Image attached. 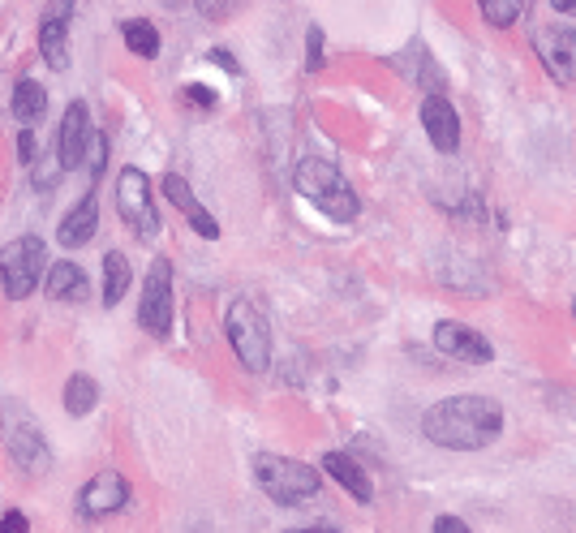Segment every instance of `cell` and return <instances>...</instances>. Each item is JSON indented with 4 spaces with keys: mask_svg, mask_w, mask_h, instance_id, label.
I'll return each instance as SVG.
<instances>
[{
    "mask_svg": "<svg viewBox=\"0 0 576 533\" xmlns=\"http://www.w3.org/2000/svg\"><path fill=\"white\" fill-rule=\"evenodd\" d=\"M503 430V405L491 396H452L430 405L422 417V435L448 452H482Z\"/></svg>",
    "mask_w": 576,
    "mask_h": 533,
    "instance_id": "6da1fadb",
    "label": "cell"
},
{
    "mask_svg": "<svg viewBox=\"0 0 576 533\" xmlns=\"http://www.w3.org/2000/svg\"><path fill=\"white\" fill-rule=\"evenodd\" d=\"M293 181H297V194L306 198V203H314L327 220H336V224H349V220H357V211H362L353 185L344 181V172L331 160H323V155H306V160L297 164Z\"/></svg>",
    "mask_w": 576,
    "mask_h": 533,
    "instance_id": "7a4b0ae2",
    "label": "cell"
},
{
    "mask_svg": "<svg viewBox=\"0 0 576 533\" xmlns=\"http://www.w3.org/2000/svg\"><path fill=\"white\" fill-rule=\"evenodd\" d=\"M0 435H5L13 465H18L26 478H48L52 448H48V439H43V430L35 426V417L26 413L18 400H5V405H0Z\"/></svg>",
    "mask_w": 576,
    "mask_h": 533,
    "instance_id": "3957f363",
    "label": "cell"
},
{
    "mask_svg": "<svg viewBox=\"0 0 576 533\" xmlns=\"http://www.w3.org/2000/svg\"><path fill=\"white\" fill-rule=\"evenodd\" d=\"M224 331H228V344H233L237 362L250 374L271 370V327H267V314L258 310L250 297H237L233 306H228Z\"/></svg>",
    "mask_w": 576,
    "mask_h": 533,
    "instance_id": "277c9868",
    "label": "cell"
},
{
    "mask_svg": "<svg viewBox=\"0 0 576 533\" xmlns=\"http://www.w3.org/2000/svg\"><path fill=\"white\" fill-rule=\"evenodd\" d=\"M254 478H258V486H263L271 499L284 503V508L314 499V495H319V486H323L314 465H301V460L276 456V452H258L254 456Z\"/></svg>",
    "mask_w": 576,
    "mask_h": 533,
    "instance_id": "5b68a950",
    "label": "cell"
},
{
    "mask_svg": "<svg viewBox=\"0 0 576 533\" xmlns=\"http://www.w3.org/2000/svg\"><path fill=\"white\" fill-rule=\"evenodd\" d=\"M43 271H48V250H43V237H35V233H22L0 254V288H5L9 301L31 297L39 280H48Z\"/></svg>",
    "mask_w": 576,
    "mask_h": 533,
    "instance_id": "8992f818",
    "label": "cell"
},
{
    "mask_svg": "<svg viewBox=\"0 0 576 533\" xmlns=\"http://www.w3.org/2000/svg\"><path fill=\"white\" fill-rule=\"evenodd\" d=\"M138 327L151 331L155 340H168L172 331V263L160 254L142 280V301H138Z\"/></svg>",
    "mask_w": 576,
    "mask_h": 533,
    "instance_id": "52a82bcc",
    "label": "cell"
},
{
    "mask_svg": "<svg viewBox=\"0 0 576 533\" xmlns=\"http://www.w3.org/2000/svg\"><path fill=\"white\" fill-rule=\"evenodd\" d=\"M117 207L125 215V224L134 228L138 237H155L160 233V211H155L151 203V181H147V172L142 168H121V177H117Z\"/></svg>",
    "mask_w": 576,
    "mask_h": 533,
    "instance_id": "ba28073f",
    "label": "cell"
},
{
    "mask_svg": "<svg viewBox=\"0 0 576 533\" xmlns=\"http://www.w3.org/2000/svg\"><path fill=\"white\" fill-rule=\"evenodd\" d=\"M125 503H129V482L121 478L117 469H104V473H95V478L82 486L78 512L86 516V521H104V516L121 512Z\"/></svg>",
    "mask_w": 576,
    "mask_h": 533,
    "instance_id": "9c48e42d",
    "label": "cell"
},
{
    "mask_svg": "<svg viewBox=\"0 0 576 533\" xmlns=\"http://www.w3.org/2000/svg\"><path fill=\"white\" fill-rule=\"evenodd\" d=\"M86 147H91V108H86V99H74L61 117V138H56V164H61V172H74L86 160Z\"/></svg>",
    "mask_w": 576,
    "mask_h": 533,
    "instance_id": "30bf717a",
    "label": "cell"
},
{
    "mask_svg": "<svg viewBox=\"0 0 576 533\" xmlns=\"http://www.w3.org/2000/svg\"><path fill=\"white\" fill-rule=\"evenodd\" d=\"M69 18H74V0H61V5H52L39 18V56L48 61V69H56V74L69 69V52H65Z\"/></svg>",
    "mask_w": 576,
    "mask_h": 533,
    "instance_id": "8fae6325",
    "label": "cell"
},
{
    "mask_svg": "<svg viewBox=\"0 0 576 533\" xmlns=\"http://www.w3.org/2000/svg\"><path fill=\"white\" fill-rule=\"evenodd\" d=\"M534 52L555 82H576V31H534Z\"/></svg>",
    "mask_w": 576,
    "mask_h": 533,
    "instance_id": "7c38bea8",
    "label": "cell"
},
{
    "mask_svg": "<svg viewBox=\"0 0 576 533\" xmlns=\"http://www.w3.org/2000/svg\"><path fill=\"white\" fill-rule=\"evenodd\" d=\"M435 349L456 357V362H469V366H486L495 357L486 336H478V331L465 327V323H439L435 327Z\"/></svg>",
    "mask_w": 576,
    "mask_h": 533,
    "instance_id": "4fadbf2b",
    "label": "cell"
},
{
    "mask_svg": "<svg viewBox=\"0 0 576 533\" xmlns=\"http://www.w3.org/2000/svg\"><path fill=\"white\" fill-rule=\"evenodd\" d=\"M422 125H426V138L435 142V151H456L460 147V117L452 108V99L443 95H426L422 99Z\"/></svg>",
    "mask_w": 576,
    "mask_h": 533,
    "instance_id": "5bb4252c",
    "label": "cell"
},
{
    "mask_svg": "<svg viewBox=\"0 0 576 533\" xmlns=\"http://www.w3.org/2000/svg\"><path fill=\"white\" fill-rule=\"evenodd\" d=\"M164 194H168V203L177 207V211L185 215V220H190V228H194L198 237H207V241L220 237V224H215L211 215L203 211V203H198V198H194L190 181H185L181 172H164Z\"/></svg>",
    "mask_w": 576,
    "mask_h": 533,
    "instance_id": "9a60e30c",
    "label": "cell"
},
{
    "mask_svg": "<svg viewBox=\"0 0 576 533\" xmlns=\"http://www.w3.org/2000/svg\"><path fill=\"white\" fill-rule=\"evenodd\" d=\"M95 228H99V207H95V194H82V198H78V207L65 215L61 228H56V241H61L65 250H78V246H86V241L95 237Z\"/></svg>",
    "mask_w": 576,
    "mask_h": 533,
    "instance_id": "2e32d148",
    "label": "cell"
},
{
    "mask_svg": "<svg viewBox=\"0 0 576 533\" xmlns=\"http://www.w3.org/2000/svg\"><path fill=\"white\" fill-rule=\"evenodd\" d=\"M323 469L331 473V478H336L344 491H349L357 503H370L374 499V486H370V473L357 465V460L349 456V452H327L323 456Z\"/></svg>",
    "mask_w": 576,
    "mask_h": 533,
    "instance_id": "e0dca14e",
    "label": "cell"
},
{
    "mask_svg": "<svg viewBox=\"0 0 576 533\" xmlns=\"http://www.w3.org/2000/svg\"><path fill=\"white\" fill-rule=\"evenodd\" d=\"M43 293H48L52 301H86V293H91V280H86V271L78 263H56V267H48Z\"/></svg>",
    "mask_w": 576,
    "mask_h": 533,
    "instance_id": "ac0fdd59",
    "label": "cell"
},
{
    "mask_svg": "<svg viewBox=\"0 0 576 533\" xmlns=\"http://www.w3.org/2000/svg\"><path fill=\"white\" fill-rule=\"evenodd\" d=\"M43 112H48V91H43L35 78H22L13 86V117L31 129L35 121H43Z\"/></svg>",
    "mask_w": 576,
    "mask_h": 533,
    "instance_id": "d6986e66",
    "label": "cell"
},
{
    "mask_svg": "<svg viewBox=\"0 0 576 533\" xmlns=\"http://www.w3.org/2000/svg\"><path fill=\"white\" fill-rule=\"evenodd\" d=\"M129 280H134V267L121 250L104 254V306H117V301L129 293Z\"/></svg>",
    "mask_w": 576,
    "mask_h": 533,
    "instance_id": "ffe728a7",
    "label": "cell"
},
{
    "mask_svg": "<svg viewBox=\"0 0 576 533\" xmlns=\"http://www.w3.org/2000/svg\"><path fill=\"white\" fill-rule=\"evenodd\" d=\"M121 35H125V48L134 56H142V61H155V56H160V31H155V22L129 18V22H121Z\"/></svg>",
    "mask_w": 576,
    "mask_h": 533,
    "instance_id": "44dd1931",
    "label": "cell"
},
{
    "mask_svg": "<svg viewBox=\"0 0 576 533\" xmlns=\"http://www.w3.org/2000/svg\"><path fill=\"white\" fill-rule=\"evenodd\" d=\"M95 400H99V383L91 379V374H69V383H65V413L69 417H86L95 409Z\"/></svg>",
    "mask_w": 576,
    "mask_h": 533,
    "instance_id": "7402d4cb",
    "label": "cell"
},
{
    "mask_svg": "<svg viewBox=\"0 0 576 533\" xmlns=\"http://www.w3.org/2000/svg\"><path fill=\"white\" fill-rule=\"evenodd\" d=\"M521 13H525L521 0H486L482 5V18L491 26H512V22H521Z\"/></svg>",
    "mask_w": 576,
    "mask_h": 533,
    "instance_id": "603a6c76",
    "label": "cell"
},
{
    "mask_svg": "<svg viewBox=\"0 0 576 533\" xmlns=\"http://www.w3.org/2000/svg\"><path fill=\"white\" fill-rule=\"evenodd\" d=\"M91 155H86V164H91V177H99V172L108 168V134H91V147H86Z\"/></svg>",
    "mask_w": 576,
    "mask_h": 533,
    "instance_id": "cb8c5ba5",
    "label": "cell"
},
{
    "mask_svg": "<svg viewBox=\"0 0 576 533\" xmlns=\"http://www.w3.org/2000/svg\"><path fill=\"white\" fill-rule=\"evenodd\" d=\"M306 69H323V26H310L306 31Z\"/></svg>",
    "mask_w": 576,
    "mask_h": 533,
    "instance_id": "d4e9b609",
    "label": "cell"
},
{
    "mask_svg": "<svg viewBox=\"0 0 576 533\" xmlns=\"http://www.w3.org/2000/svg\"><path fill=\"white\" fill-rule=\"evenodd\" d=\"M185 99H194L198 108H215V91H211V86H203V82H190V86H185Z\"/></svg>",
    "mask_w": 576,
    "mask_h": 533,
    "instance_id": "484cf974",
    "label": "cell"
},
{
    "mask_svg": "<svg viewBox=\"0 0 576 533\" xmlns=\"http://www.w3.org/2000/svg\"><path fill=\"white\" fill-rule=\"evenodd\" d=\"M207 61H211V65H220L224 74H241L237 56H233V52H224V48H211V52H207Z\"/></svg>",
    "mask_w": 576,
    "mask_h": 533,
    "instance_id": "4316f807",
    "label": "cell"
},
{
    "mask_svg": "<svg viewBox=\"0 0 576 533\" xmlns=\"http://www.w3.org/2000/svg\"><path fill=\"white\" fill-rule=\"evenodd\" d=\"M26 529H31V521H26V512H18V508L5 512V521H0V533H26Z\"/></svg>",
    "mask_w": 576,
    "mask_h": 533,
    "instance_id": "83f0119b",
    "label": "cell"
},
{
    "mask_svg": "<svg viewBox=\"0 0 576 533\" xmlns=\"http://www.w3.org/2000/svg\"><path fill=\"white\" fill-rule=\"evenodd\" d=\"M18 160L22 164L35 160V129H22V134H18Z\"/></svg>",
    "mask_w": 576,
    "mask_h": 533,
    "instance_id": "f1b7e54d",
    "label": "cell"
},
{
    "mask_svg": "<svg viewBox=\"0 0 576 533\" xmlns=\"http://www.w3.org/2000/svg\"><path fill=\"white\" fill-rule=\"evenodd\" d=\"M435 533H473L460 516H435Z\"/></svg>",
    "mask_w": 576,
    "mask_h": 533,
    "instance_id": "f546056e",
    "label": "cell"
},
{
    "mask_svg": "<svg viewBox=\"0 0 576 533\" xmlns=\"http://www.w3.org/2000/svg\"><path fill=\"white\" fill-rule=\"evenodd\" d=\"M284 533H340V529H331V525H306V529H284Z\"/></svg>",
    "mask_w": 576,
    "mask_h": 533,
    "instance_id": "4dcf8cb0",
    "label": "cell"
},
{
    "mask_svg": "<svg viewBox=\"0 0 576 533\" xmlns=\"http://www.w3.org/2000/svg\"><path fill=\"white\" fill-rule=\"evenodd\" d=\"M572 310H576V306H572Z\"/></svg>",
    "mask_w": 576,
    "mask_h": 533,
    "instance_id": "1f68e13d",
    "label": "cell"
}]
</instances>
